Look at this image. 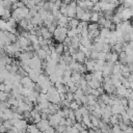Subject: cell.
<instances>
[{
	"instance_id": "1",
	"label": "cell",
	"mask_w": 133,
	"mask_h": 133,
	"mask_svg": "<svg viewBox=\"0 0 133 133\" xmlns=\"http://www.w3.org/2000/svg\"><path fill=\"white\" fill-rule=\"evenodd\" d=\"M66 33H68V29L65 27H60L57 26L56 29L53 32V37L56 42L58 43H62L64 41V38L66 37Z\"/></svg>"
},
{
	"instance_id": "2",
	"label": "cell",
	"mask_w": 133,
	"mask_h": 133,
	"mask_svg": "<svg viewBox=\"0 0 133 133\" xmlns=\"http://www.w3.org/2000/svg\"><path fill=\"white\" fill-rule=\"evenodd\" d=\"M42 62H43V60H41V59L36 56V54H35V55L28 61V65L30 66V69L35 70V71H37V72H39V73H43Z\"/></svg>"
},
{
	"instance_id": "3",
	"label": "cell",
	"mask_w": 133,
	"mask_h": 133,
	"mask_svg": "<svg viewBox=\"0 0 133 133\" xmlns=\"http://www.w3.org/2000/svg\"><path fill=\"white\" fill-rule=\"evenodd\" d=\"M62 116H60L59 114H57V113H54V114H50L49 115V117H48V121H49V124H50V126H52V127H57L58 125H59V121H60V118H61Z\"/></svg>"
},
{
	"instance_id": "4",
	"label": "cell",
	"mask_w": 133,
	"mask_h": 133,
	"mask_svg": "<svg viewBox=\"0 0 133 133\" xmlns=\"http://www.w3.org/2000/svg\"><path fill=\"white\" fill-rule=\"evenodd\" d=\"M71 56H72L73 60H75V61H77V62H80V63H84V61H85V59H86L85 54H84L82 51H80L79 49L77 50V52H76L75 54H73V55H71Z\"/></svg>"
},
{
	"instance_id": "5",
	"label": "cell",
	"mask_w": 133,
	"mask_h": 133,
	"mask_svg": "<svg viewBox=\"0 0 133 133\" xmlns=\"http://www.w3.org/2000/svg\"><path fill=\"white\" fill-rule=\"evenodd\" d=\"M47 97H48V101L52 104H58L61 101L60 95L58 91H55L53 94H47Z\"/></svg>"
},
{
	"instance_id": "6",
	"label": "cell",
	"mask_w": 133,
	"mask_h": 133,
	"mask_svg": "<svg viewBox=\"0 0 133 133\" xmlns=\"http://www.w3.org/2000/svg\"><path fill=\"white\" fill-rule=\"evenodd\" d=\"M17 42H18V43H19V45L21 46L22 51H23V50H25L28 46H30V45H31L30 41H29L27 37H24V36H22V35H18V39H17Z\"/></svg>"
},
{
	"instance_id": "7",
	"label": "cell",
	"mask_w": 133,
	"mask_h": 133,
	"mask_svg": "<svg viewBox=\"0 0 133 133\" xmlns=\"http://www.w3.org/2000/svg\"><path fill=\"white\" fill-rule=\"evenodd\" d=\"M35 125H36V127L38 128V130H39L41 132H45V131L50 127V124H49L48 118H42V119H41L38 123H36Z\"/></svg>"
},
{
	"instance_id": "8",
	"label": "cell",
	"mask_w": 133,
	"mask_h": 133,
	"mask_svg": "<svg viewBox=\"0 0 133 133\" xmlns=\"http://www.w3.org/2000/svg\"><path fill=\"white\" fill-rule=\"evenodd\" d=\"M84 65L87 70V72H94L95 71V65H96V60L86 57L85 61H84Z\"/></svg>"
},
{
	"instance_id": "9",
	"label": "cell",
	"mask_w": 133,
	"mask_h": 133,
	"mask_svg": "<svg viewBox=\"0 0 133 133\" xmlns=\"http://www.w3.org/2000/svg\"><path fill=\"white\" fill-rule=\"evenodd\" d=\"M39 30H41V35L45 39H51V37L53 36V33L50 32L46 26H39Z\"/></svg>"
},
{
	"instance_id": "10",
	"label": "cell",
	"mask_w": 133,
	"mask_h": 133,
	"mask_svg": "<svg viewBox=\"0 0 133 133\" xmlns=\"http://www.w3.org/2000/svg\"><path fill=\"white\" fill-rule=\"evenodd\" d=\"M54 86L56 87V89H57V91H58L59 94H66V91L69 90V87H68L65 84H63V83H61V82H59V81L55 82V83H54Z\"/></svg>"
},
{
	"instance_id": "11",
	"label": "cell",
	"mask_w": 133,
	"mask_h": 133,
	"mask_svg": "<svg viewBox=\"0 0 133 133\" xmlns=\"http://www.w3.org/2000/svg\"><path fill=\"white\" fill-rule=\"evenodd\" d=\"M125 108L126 107H124L121 104H113L111 106V112H112V114H121L122 112L125 111Z\"/></svg>"
},
{
	"instance_id": "12",
	"label": "cell",
	"mask_w": 133,
	"mask_h": 133,
	"mask_svg": "<svg viewBox=\"0 0 133 133\" xmlns=\"http://www.w3.org/2000/svg\"><path fill=\"white\" fill-rule=\"evenodd\" d=\"M39 74H42V73H39V72H37V71H35V70H32V69L27 73L28 77H29L33 82H36V81H37V78H38Z\"/></svg>"
},
{
	"instance_id": "13",
	"label": "cell",
	"mask_w": 133,
	"mask_h": 133,
	"mask_svg": "<svg viewBox=\"0 0 133 133\" xmlns=\"http://www.w3.org/2000/svg\"><path fill=\"white\" fill-rule=\"evenodd\" d=\"M87 84H88V86H89L91 89H97V88H99L100 86H102V82H100V81H98V80H96V79H91L90 81L87 82Z\"/></svg>"
},
{
	"instance_id": "14",
	"label": "cell",
	"mask_w": 133,
	"mask_h": 133,
	"mask_svg": "<svg viewBox=\"0 0 133 133\" xmlns=\"http://www.w3.org/2000/svg\"><path fill=\"white\" fill-rule=\"evenodd\" d=\"M35 54H36V56H37L41 60H46L47 56H49V55L47 54L46 50H44L43 48H41V49H38L37 51H35Z\"/></svg>"
},
{
	"instance_id": "15",
	"label": "cell",
	"mask_w": 133,
	"mask_h": 133,
	"mask_svg": "<svg viewBox=\"0 0 133 133\" xmlns=\"http://www.w3.org/2000/svg\"><path fill=\"white\" fill-rule=\"evenodd\" d=\"M12 113H14V112L11 111L10 108H6V109H4V110H3L2 119L5 121V119H10V118H12Z\"/></svg>"
},
{
	"instance_id": "16",
	"label": "cell",
	"mask_w": 133,
	"mask_h": 133,
	"mask_svg": "<svg viewBox=\"0 0 133 133\" xmlns=\"http://www.w3.org/2000/svg\"><path fill=\"white\" fill-rule=\"evenodd\" d=\"M71 46L75 49H78L79 46H80V39H79V35H76V36H73L71 37Z\"/></svg>"
},
{
	"instance_id": "17",
	"label": "cell",
	"mask_w": 133,
	"mask_h": 133,
	"mask_svg": "<svg viewBox=\"0 0 133 133\" xmlns=\"http://www.w3.org/2000/svg\"><path fill=\"white\" fill-rule=\"evenodd\" d=\"M26 131L29 132V133H41V131L38 130V128L36 127L35 124H29V125L27 126Z\"/></svg>"
},
{
	"instance_id": "18",
	"label": "cell",
	"mask_w": 133,
	"mask_h": 133,
	"mask_svg": "<svg viewBox=\"0 0 133 133\" xmlns=\"http://www.w3.org/2000/svg\"><path fill=\"white\" fill-rule=\"evenodd\" d=\"M92 74V79H96L100 82L103 81V74H102V71H94L91 72Z\"/></svg>"
},
{
	"instance_id": "19",
	"label": "cell",
	"mask_w": 133,
	"mask_h": 133,
	"mask_svg": "<svg viewBox=\"0 0 133 133\" xmlns=\"http://www.w3.org/2000/svg\"><path fill=\"white\" fill-rule=\"evenodd\" d=\"M82 77H83L82 74L79 72H72V74H71V80L74 82H78Z\"/></svg>"
},
{
	"instance_id": "20",
	"label": "cell",
	"mask_w": 133,
	"mask_h": 133,
	"mask_svg": "<svg viewBox=\"0 0 133 133\" xmlns=\"http://www.w3.org/2000/svg\"><path fill=\"white\" fill-rule=\"evenodd\" d=\"M110 34V30L109 28H105V27H101L100 28V36L104 37V38H107Z\"/></svg>"
},
{
	"instance_id": "21",
	"label": "cell",
	"mask_w": 133,
	"mask_h": 133,
	"mask_svg": "<svg viewBox=\"0 0 133 133\" xmlns=\"http://www.w3.org/2000/svg\"><path fill=\"white\" fill-rule=\"evenodd\" d=\"M29 22H30V19L24 18V19H21V20L18 22V24H19V26H20L22 29H26V27H27V25H28Z\"/></svg>"
},
{
	"instance_id": "22",
	"label": "cell",
	"mask_w": 133,
	"mask_h": 133,
	"mask_svg": "<svg viewBox=\"0 0 133 133\" xmlns=\"http://www.w3.org/2000/svg\"><path fill=\"white\" fill-rule=\"evenodd\" d=\"M119 123L118 121V114H111L110 118H109V125L113 126V125H117Z\"/></svg>"
},
{
	"instance_id": "23",
	"label": "cell",
	"mask_w": 133,
	"mask_h": 133,
	"mask_svg": "<svg viewBox=\"0 0 133 133\" xmlns=\"http://www.w3.org/2000/svg\"><path fill=\"white\" fill-rule=\"evenodd\" d=\"M99 28H100V26H99V24H98V23H94V22H91V23L87 24V30H88V32H91V31L98 30Z\"/></svg>"
},
{
	"instance_id": "24",
	"label": "cell",
	"mask_w": 133,
	"mask_h": 133,
	"mask_svg": "<svg viewBox=\"0 0 133 133\" xmlns=\"http://www.w3.org/2000/svg\"><path fill=\"white\" fill-rule=\"evenodd\" d=\"M54 47H55V52H56L57 54L61 55V54L63 53V50H64V46H63V44H62V43H58V44H56Z\"/></svg>"
},
{
	"instance_id": "25",
	"label": "cell",
	"mask_w": 133,
	"mask_h": 133,
	"mask_svg": "<svg viewBox=\"0 0 133 133\" xmlns=\"http://www.w3.org/2000/svg\"><path fill=\"white\" fill-rule=\"evenodd\" d=\"M117 60H118V54L116 52L110 51V56H109V60L108 61L115 63V62H117Z\"/></svg>"
},
{
	"instance_id": "26",
	"label": "cell",
	"mask_w": 133,
	"mask_h": 133,
	"mask_svg": "<svg viewBox=\"0 0 133 133\" xmlns=\"http://www.w3.org/2000/svg\"><path fill=\"white\" fill-rule=\"evenodd\" d=\"M79 22H80V20H78L77 18H72V19H70V20H69L70 28H77Z\"/></svg>"
},
{
	"instance_id": "27",
	"label": "cell",
	"mask_w": 133,
	"mask_h": 133,
	"mask_svg": "<svg viewBox=\"0 0 133 133\" xmlns=\"http://www.w3.org/2000/svg\"><path fill=\"white\" fill-rule=\"evenodd\" d=\"M100 18V12H97V11H91L90 12V22H94V23H97L98 20Z\"/></svg>"
},
{
	"instance_id": "28",
	"label": "cell",
	"mask_w": 133,
	"mask_h": 133,
	"mask_svg": "<svg viewBox=\"0 0 133 133\" xmlns=\"http://www.w3.org/2000/svg\"><path fill=\"white\" fill-rule=\"evenodd\" d=\"M123 20H122V18H121V16L118 15V14H113V16H112V18H111V22L113 23V24H119L121 22H122Z\"/></svg>"
},
{
	"instance_id": "29",
	"label": "cell",
	"mask_w": 133,
	"mask_h": 133,
	"mask_svg": "<svg viewBox=\"0 0 133 133\" xmlns=\"http://www.w3.org/2000/svg\"><path fill=\"white\" fill-rule=\"evenodd\" d=\"M79 34V31L77 30V28H70L68 29V33H66V36L69 37H73V36H76Z\"/></svg>"
},
{
	"instance_id": "30",
	"label": "cell",
	"mask_w": 133,
	"mask_h": 133,
	"mask_svg": "<svg viewBox=\"0 0 133 133\" xmlns=\"http://www.w3.org/2000/svg\"><path fill=\"white\" fill-rule=\"evenodd\" d=\"M84 11H85V10H84L82 7L77 6V7H76V17H75V18H77L78 20H81V18H82V16H83Z\"/></svg>"
},
{
	"instance_id": "31",
	"label": "cell",
	"mask_w": 133,
	"mask_h": 133,
	"mask_svg": "<svg viewBox=\"0 0 133 133\" xmlns=\"http://www.w3.org/2000/svg\"><path fill=\"white\" fill-rule=\"evenodd\" d=\"M90 12H91V10H85L80 21H83V22H87L88 23L89 20H90Z\"/></svg>"
},
{
	"instance_id": "32",
	"label": "cell",
	"mask_w": 133,
	"mask_h": 133,
	"mask_svg": "<svg viewBox=\"0 0 133 133\" xmlns=\"http://www.w3.org/2000/svg\"><path fill=\"white\" fill-rule=\"evenodd\" d=\"M7 102L9 103V105H10V106H17V107L19 106V101H18L14 96H11V95L9 96V98H8Z\"/></svg>"
},
{
	"instance_id": "33",
	"label": "cell",
	"mask_w": 133,
	"mask_h": 133,
	"mask_svg": "<svg viewBox=\"0 0 133 133\" xmlns=\"http://www.w3.org/2000/svg\"><path fill=\"white\" fill-rule=\"evenodd\" d=\"M10 96V92L6 91H0V101H7Z\"/></svg>"
},
{
	"instance_id": "34",
	"label": "cell",
	"mask_w": 133,
	"mask_h": 133,
	"mask_svg": "<svg viewBox=\"0 0 133 133\" xmlns=\"http://www.w3.org/2000/svg\"><path fill=\"white\" fill-rule=\"evenodd\" d=\"M90 121H91V124L94 125V127H96V128H98V126H99V123H100V118H98V117H96V116H92L91 114H90Z\"/></svg>"
},
{
	"instance_id": "35",
	"label": "cell",
	"mask_w": 133,
	"mask_h": 133,
	"mask_svg": "<svg viewBox=\"0 0 133 133\" xmlns=\"http://www.w3.org/2000/svg\"><path fill=\"white\" fill-rule=\"evenodd\" d=\"M10 17H11V12H10V9H5V11H4L3 16L1 17V19H3V20H5V21H7V20H8Z\"/></svg>"
},
{
	"instance_id": "36",
	"label": "cell",
	"mask_w": 133,
	"mask_h": 133,
	"mask_svg": "<svg viewBox=\"0 0 133 133\" xmlns=\"http://www.w3.org/2000/svg\"><path fill=\"white\" fill-rule=\"evenodd\" d=\"M74 112H75V119H76V122L81 123V122H82V114L80 113V111L77 109V110H75Z\"/></svg>"
},
{
	"instance_id": "37",
	"label": "cell",
	"mask_w": 133,
	"mask_h": 133,
	"mask_svg": "<svg viewBox=\"0 0 133 133\" xmlns=\"http://www.w3.org/2000/svg\"><path fill=\"white\" fill-rule=\"evenodd\" d=\"M3 125H4V127L7 129V130H9L14 125H12V122H11V118L10 119H5V121H3V123H2Z\"/></svg>"
},
{
	"instance_id": "38",
	"label": "cell",
	"mask_w": 133,
	"mask_h": 133,
	"mask_svg": "<svg viewBox=\"0 0 133 133\" xmlns=\"http://www.w3.org/2000/svg\"><path fill=\"white\" fill-rule=\"evenodd\" d=\"M79 107H80V105H79L75 100H74V101H72V102L70 103V108H71L72 110H74V111H75V110H77Z\"/></svg>"
},
{
	"instance_id": "39",
	"label": "cell",
	"mask_w": 133,
	"mask_h": 133,
	"mask_svg": "<svg viewBox=\"0 0 133 133\" xmlns=\"http://www.w3.org/2000/svg\"><path fill=\"white\" fill-rule=\"evenodd\" d=\"M6 23H7L9 26H14V27H16V26H17V21H16L12 17H10V18L6 21Z\"/></svg>"
},
{
	"instance_id": "40",
	"label": "cell",
	"mask_w": 133,
	"mask_h": 133,
	"mask_svg": "<svg viewBox=\"0 0 133 133\" xmlns=\"http://www.w3.org/2000/svg\"><path fill=\"white\" fill-rule=\"evenodd\" d=\"M25 6H26L27 8H29V9H32V8L35 6V2H34V0H28Z\"/></svg>"
},
{
	"instance_id": "41",
	"label": "cell",
	"mask_w": 133,
	"mask_h": 133,
	"mask_svg": "<svg viewBox=\"0 0 133 133\" xmlns=\"http://www.w3.org/2000/svg\"><path fill=\"white\" fill-rule=\"evenodd\" d=\"M6 26H7L6 21L3 20V19H0V29L3 30V31H5L6 30Z\"/></svg>"
},
{
	"instance_id": "42",
	"label": "cell",
	"mask_w": 133,
	"mask_h": 133,
	"mask_svg": "<svg viewBox=\"0 0 133 133\" xmlns=\"http://www.w3.org/2000/svg\"><path fill=\"white\" fill-rule=\"evenodd\" d=\"M121 129H119V127H118V125H113L112 127H111V131H110V133H121Z\"/></svg>"
},
{
	"instance_id": "43",
	"label": "cell",
	"mask_w": 133,
	"mask_h": 133,
	"mask_svg": "<svg viewBox=\"0 0 133 133\" xmlns=\"http://www.w3.org/2000/svg\"><path fill=\"white\" fill-rule=\"evenodd\" d=\"M65 99H66V100H69L70 102L74 101V94L68 90V91H66V94H65Z\"/></svg>"
},
{
	"instance_id": "44",
	"label": "cell",
	"mask_w": 133,
	"mask_h": 133,
	"mask_svg": "<svg viewBox=\"0 0 133 133\" xmlns=\"http://www.w3.org/2000/svg\"><path fill=\"white\" fill-rule=\"evenodd\" d=\"M83 78L88 82V81H90L91 79H92V74H91V72H89V73H85V74H83Z\"/></svg>"
},
{
	"instance_id": "45",
	"label": "cell",
	"mask_w": 133,
	"mask_h": 133,
	"mask_svg": "<svg viewBox=\"0 0 133 133\" xmlns=\"http://www.w3.org/2000/svg\"><path fill=\"white\" fill-rule=\"evenodd\" d=\"M62 44H63L64 47H70V46H71V37L66 36V37L64 38V41L62 42Z\"/></svg>"
},
{
	"instance_id": "46",
	"label": "cell",
	"mask_w": 133,
	"mask_h": 133,
	"mask_svg": "<svg viewBox=\"0 0 133 133\" xmlns=\"http://www.w3.org/2000/svg\"><path fill=\"white\" fill-rule=\"evenodd\" d=\"M105 57H106V53L101 51L99 52V56H98V59H101V60H105Z\"/></svg>"
},
{
	"instance_id": "47",
	"label": "cell",
	"mask_w": 133,
	"mask_h": 133,
	"mask_svg": "<svg viewBox=\"0 0 133 133\" xmlns=\"http://www.w3.org/2000/svg\"><path fill=\"white\" fill-rule=\"evenodd\" d=\"M90 94H91V95H94V96H96V97H98V98L100 97V95H102V94L99 91V89H98V88H97V89H91Z\"/></svg>"
},
{
	"instance_id": "48",
	"label": "cell",
	"mask_w": 133,
	"mask_h": 133,
	"mask_svg": "<svg viewBox=\"0 0 133 133\" xmlns=\"http://www.w3.org/2000/svg\"><path fill=\"white\" fill-rule=\"evenodd\" d=\"M45 133H55V128L52 127V126H50V127L45 131Z\"/></svg>"
},
{
	"instance_id": "49",
	"label": "cell",
	"mask_w": 133,
	"mask_h": 133,
	"mask_svg": "<svg viewBox=\"0 0 133 133\" xmlns=\"http://www.w3.org/2000/svg\"><path fill=\"white\" fill-rule=\"evenodd\" d=\"M7 131H8V130L4 127V125L1 124V125H0V133H7Z\"/></svg>"
},
{
	"instance_id": "50",
	"label": "cell",
	"mask_w": 133,
	"mask_h": 133,
	"mask_svg": "<svg viewBox=\"0 0 133 133\" xmlns=\"http://www.w3.org/2000/svg\"><path fill=\"white\" fill-rule=\"evenodd\" d=\"M125 133H133V127L132 126H128L126 130H124Z\"/></svg>"
},
{
	"instance_id": "51",
	"label": "cell",
	"mask_w": 133,
	"mask_h": 133,
	"mask_svg": "<svg viewBox=\"0 0 133 133\" xmlns=\"http://www.w3.org/2000/svg\"><path fill=\"white\" fill-rule=\"evenodd\" d=\"M127 107H129V108H133V100H131V99H128Z\"/></svg>"
},
{
	"instance_id": "52",
	"label": "cell",
	"mask_w": 133,
	"mask_h": 133,
	"mask_svg": "<svg viewBox=\"0 0 133 133\" xmlns=\"http://www.w3.org/2000/svg\"><path fill=\"white\" fill-rule=\"evenodd\" d=\"M5 89H6V85H5V83H0V91H5Z\"/></svg>"
},
{
	"instance_id": "53",
	"label": "cell",
	"mask_w": 133,
	"mask_h": 133,
	"mask_svg": "<svg viewBox=\"0 0 133 133\" xmlns=\"http://www.w3.org/2000/svg\"><path fill=\"white\" fill-rule=\"evenodd\" d=\"M4 11H5V8H4L2 5H0V17H2V16H3Z\"/></svg>"
},
{
	"instance_id": "54",
	"label": "cell",
	"mask_w": 133,
	"mask_h": 133,
	"mask_svg": "<svg viewBox=\"0 0 133 133\" xmlns=\"http://www.w3.org/2000/svg\"><path fill=\"white\" fill-rule=\"evenodd\" d=\"M4 80H5V78H4V76H3V74L0 72V83H2V82H4Z\"/></svg>"
},
{
	"instance_id": "55",
	"label": "cell",
	"mask_w": 133,
	"mask_h": 133,
	"mask_svg": "<svg viewBox=\"0 0 133 133\" xmlns=\"http://www.w3.org/2000/svg\"><path fill=\"white\" fill-rule=\"evenodd\" d=\"M128 45L133 49V41H129V42H128Z\"/></svg>"
},
{
	"instance_id": "56",
	"label": "cell",
	"mask_w": 133,
	"mask_h": 133,
	"mask_svg": "<svg viewBox=\"0 0 133 133\" xmlns=\"http://www.w3.org/2000/svg\"><path fill=\"white\" fill-rule=\"evenodd\" d=\"M130 89H132V90H133V81H132V82H130Z\"/></svg>"
},
{
	"instance_id": "57",
	"label": "cell",
	"mask_w": 133,
	"mask_h": 133,
	"mask_svg": "<svg viewBox=\"0 0 133 133\" xmlns=\"http://www.w3.org/2000/svg\"><path fill=\"white\" fill-rule=\"evenodd\" d=\"M9 1H10V2L14 4V3H17V2H18V1H20V0H9Z\"/></svg>"
},
{
	"instance_id": "58",
	"label": "cell",
	"mask_w": 133,
	"mask_h": 133,
	"mask_svg": "<svg viewBox=\"0 0 133 133\" xmlns=\"http://www.w3.org/2000/svg\"><path fill=\"white\" fill-rule=\"evenodd\" d=\"M90 1H91V2L94 3V4H95V3H98V2H99V0H90Z\"/></svg>"
},
{
	"instance_id": "59",
	"label": "cell",
	"mask_w": 133,
	"mask_h": 133,
	"mask_svg": "<svg viewBox=\"0 0 133 133\" xmlns=\"http://www.w3.org/2000/svg\"><path fill=\"white\" fill-rule=\"evenodd\" d=\"M132 18H133V17H132ZM131 24L133 25V19H132V21H131Z\"/></svg>"
}]
</instances>
